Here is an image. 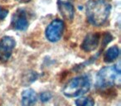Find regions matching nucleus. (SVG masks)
I'll return each mask as SVG.
<instances>
[{
	"mask_svg": "<svg viewBox=\"0 0 121 106\" xmlns=\"http://www.w3.org/2000/svg\"><path fill=\"white\" fill-rule=\"evenodd\" d=\"M86 9L88 22L93 26L100 27L109 18L111 6L106 0H90Z\"/></svg>",
	"mask_w": 121,
	"mask_h": 106,
	"instance_id": "nucleus-1",
	"label": "nucleus"
},
{
	"mask_svg": "<svg viewBox=\"0 0 121 106\" xmlns=\"http://www.w3.org/2000/svg\"><path fill=\"white\" fill-rule=\"evenodd\" d=\"M120 66L119 63L114 66H104L96 76V86L99 89L120 85Z\"/></svg>",
	"mask_w": 121,
	"mask_h": 106,
	"instance_id": "nucleus-2",
	"label": "nucleus"
},
{
	"mask_svg": "<svg viewBox=\"0 0 121 106\" xmlns=\"http://www.w3.org/2000/svg\"><path fill=\"white\" fill-rule=\"evenodd\" d=\"M91 87V81L88 76H76L71 79L63 89V94L65 96L69 98H74L81 96L88 92Z\"/></svg>",
	"mask_w": 121,
	"mask_h": 106,
	"instance_id": "nucleus-3",
	"label": "nucleus"
},
{
	"mask_svg": "<svg viewBox=\"0 0 121 106\" xmlns=\"http://www.w3.org/2000/svg\"><path fill=\"white\" fill-rule=\"evenodd\" d=\"M64 30V22L60 19L53 20L46 29V37L51 42H56L60 39Z\"/></svg>",
	"mask_w": 121,
	"mask_h": 106,
	"instance_id": "nucleus-4",
	"label": "nucleus"
},
{
	"mask_svg": "<svg viewBox=\"0 0 121 106\" xmlns=\"http://www.w3.org/2000/svg\"><path fill=\"white\" fill-rule=\"evenodd\" d=\"M16 42L12 37L5 36L0 40V61L5 62L10 58Z\"/></svg>",
	"mask_w": 121,
	"mask_h": 106,
	"instance_id": "nucleus-5",
	"label": "nucleus"
},
{
	"mask_svg": "<svg viewBox=\"0 0 121 106\" xmlns=\"http://www.w3.org/2000/svg\"><path fill=\"white\" fill-rule=\"evenodd\" d=\"M12 27L18 31H25L28 27L27 14L23 9H18L12 17Z\"/></svg>",
	"mask_w": 121,
	"mask_h": 106,
	"instance_id": "nucleus-6",
	"label": "nucleus"
},
{
	"mask_svg": "<svg viewBox=\"0 0 121 106\" xmlns=\"http://www.w3.org/2000/svg\"><path fill=\"white\" fill-rule=\"evenodd\" d=\"M59 11L63 18L67 21H71L75 15V9L71 0H57Z\"/></svg>",
	"mask_w": 121,
	"mask_h": 106,
	"instance_id": "nucleus-7",
	"label": "nucleus"
},
{
	"mask_svg": "<svg viewBox=\"0 0 121 106\" xmlns=\"http://www.w3.org/2000/svg\"><path fill=\"white\" fill-rule=\"evenodd\" d=\"M99 37L100 36L99 33H89L85 37L81 44V48L86 52L95 50L99 43Z\"/></svg>",
	"mask_w": 121,
	"mask_h": 106,
	"instance_id": "nucleus-8",
	"label": "nucleus"
},
{
	"mask_svg": "<svg viewBox=\"0 0 121 106\" xmlns=\"http://www.w3.org/2000/svg\"><path fill=\"white\" fill-rule=\"evenodd\" d=\"M37 102V94L32 89H27L22 93V105L34 106Z\"/></svg>",
	"mask_w": 121,
	"mask_h": 106,
	"instance_id": "nucleus-9",
	"label": "nucleus"
},
{
	"mask_svg": "<svg viewBox=\"0 0 121 106\" xmlns=\"http://www.w3.org/2000/svg\"><path fill=\"white\" fill-rule=\"evenodd\" d=\"M119 55V49L117 46L111 47L104 52V61L105 62H112L115 59H117Z\"/></svg>",
	"mask_w": 121,
	"mask_h": 106,
	"instance_id": "nucleus-10",
	"label": "nucleus"
},
{
	"mask_svg": "<svg viewBox=\"0 0 121 106\" xmlns=\"http://www.w3.org/2000/svg\"><path fill=\"white\" fill-rule=\"evenodd\" d=\"M94 99L90 96L87 97H81L76 100V106H94Z\"/></svg>",
	"mask_w": 121,
	"mask_h": 106,
	"instance_id": "nucleus-11",
	"label": "nucleus"
},
{
	"mask_svg": "<svg viewBox=\"0 0 121 106\" xmlns=\"http://www.w3.org/2000/svg\"><path fill=\"white\" fill-rule=\"evenodd\" d=\"M51 98H52V94L49 92H42V94H40V99L42 102H47Z\"/></svg>",
	"mask_w": 121,
	"mask_h": 106,
	"instance_id": "nucleus-12",
	"label": "nucleus"
},
{
	"mask_svg": "<svg viewBox=\"0 0 121 106\" xmlns=\"http://www.w3.org/2000/svg\"><path fill=\"white\" fill-rule=\"evenodd\" d=\"M8 13H9V11L7 9H4L0 7V20H4L7 17Z\"/></svg>",
	"mask_w": 121,
	"mask_h": 106,
	"instance_id": "nucleus-13",
	"label": "nucleus"
},
{
	"mask_svg": "<svg viewBox=\"0 0 121 106\" xmlns=\"http://www.w3.org/2000/svg\"><path fill=\"white\" fill-rule=\"evenodd\" d=\"M16 1H17L19 3H22V4H26V3H28L30 0H16Z\"/></svg>",
	"mask_w": 121,
	"mask_h": 106,
	"instance_id": "nucleus-14",
	"label": "nucleus"
}]
</instances>
